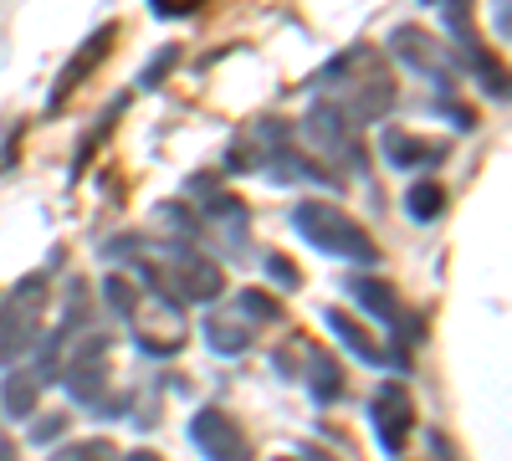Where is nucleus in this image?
Here are the masks:
<instances>
[{"instance_id":"nucleus-23","label":"nucleus","mask_w":512,"mask_h":461,"mask_svg":"<svg viewBox=\"0 0 512 461\" xmlns=\"http://www.w3.org/2000/svg\"><path fill=\"white\" fill-rule=\"evenodd\" d=\"M175 67H180V47H164V52L139 72V88H159V82H164L169 72H175Z\"/></svg>"},{"instance_id":"nucleus-26","label":"nucleus","mask_w":512,"mask_h":461,"mask_svg":"<svg viewBox=\"0 0 512 461\" xmlns=\"http://www.w3.org/2000/svg\"><path fill=\"white\" fill-rule=\"evenodd\" d=\"M118 461H164V456H159V451H149V446H139V451H123Z\"/></svg>"},{"instance_id":"nucleus-11","label":"nucleus","mask_w":512,"mask_h":461,"mask_svg":"<svg viewBox=\"0 0 512 461\" xmlns=\"http://www.w3.org/2000/svg\"><path fill=\"white\" fill-rule=\"evenodd\" d=\"M113 41H118V26L103 21L88 41H82V52H72V57L62 62V72H57V82H52V108H62L67 93H77V82H88V77L103 67V57L113 52Z\"/></svg>"},{"instance_id":"nucleus-18","label":"nucleus","mask_w":512,"mask_h":461,"mask_svg":"<svg viewBox=\"0 0 512 461\" xmlns=\"http://www.w3.org/2000/svg\"><path fill=\"white\" fill-rule=\"evenodd\" d=\"M446 185L441 180H410V190H405V216L410 221H420V226H431L441 211H446Z\"/></svg>"},{"instance_id":"nucleus-8","label":"nucleus","mask_w":512,"mask_h":461,"mask_svg":"<svg viewBox=\"0 0 512 461\" xmlns=\"http://www.w3.org/2000/svg\"><path fill=\"white\" fill-rule=\"evenodd\" d=\"M369 426H374V441L384 456H400L410 431H415V400L400 380H379L374 395H369Z\"/></svg>"},{"instance_id":"nucleus-3","label":"nucleus","mask_w":512,"mask_h":461,"mask_svg":"<svg viewBox=\"0 0 512 461\" xmlns=\"http://www.w3.org/2000/svg\"><path fill=\"white\" fill-rule=\"evenodd\" d=\"M108 354H113V339H108V333H88V339L77 344V354L67 359V369L57 374V380L67 385V395H72L82 410H98V415H108V421H113L118 410H128V400L108 390V385H113Z\"/></svg>"},{"instance_id":"nucleus-19","label":"nucleus","mask_w":512,"mask_h":461,"mask_svg":"<svg viewBox=\"0 0 512 461\" xmlns=\"http://www.w3.org/2000/svg\"><path fill=\"white\" fill-rule=\"evenodd\" d=\"M313 339H297V333H292V339L272 354V364H277V374H282V380H303V364L313 359Z\"/></svg>"},{"instance_id":"nucleus-13","label":"nucleus","mask_w":512,"mask_h":461,"mask_svg":"<svg viewBox=\"0 0 512 461\" xmlns=\"http://www.w3.org/2000/svg\"><path fill=\"white\" fill-rule=\"evenodd\" d=\"M200 333H205V344H210V349L231 359V354H246V349H251V339H256V318H251L241 303H231V308H216V313H210Z\"/></svg>"},{"instance_id":"nucleus-16","label":"nucleus","mask_w":512,"mask_h":461,"mask_svg":"<svg viewBox=\"0 0 512 461\" xmlns=\"http://www.w3.org/2000/svg\"><path fill=\"white\" fill-rule=\"evenodd\" d=\"M36 400H41V380L31 369H11L6 380H0V410H6L11 421H31Z\"/></svg>"},{"instance_id":"nucleus-17","label":"nucleus","mask_w":512,"mask_h":461,"mask_svg":"<svg viewBox=\"0 0 512 461\" xmlns=\"http://www.w3.org/2000/svg\"><path fill=\"white\" fill-rule=\"evenodd\" d=\"M308 390H313V400L318 405H333V400H344V364L338 359H328L323 349H313V359H308Z\"/></svg>"},{"instance_id":"nucleus-10","label":"nucleus","mask_w":512,"mask_h":461,"mask_svg":"<svg viewBox=\"0 0 512 461\" xmlns=\"http://www.w3.org/2000/svg\"><path fill=\"white\" fill-rule=\"evenodd\" d=\"M390 52L410 67V72H420V77H436L441 88H451L456 82V67H451V52L441 47V41L425 31V26H395L390 31Z\"/></svg>"},{"instance_id":"nucleus-20","label":"nucleus","mask_w":512,"mask_h":461,"mask_svg":"<svg viewBox=\"0 0 512 461\" xmlns=\"http://www.w3.org/2000/svg\"><path fill=\"white\" fill-rule=\"evenodd\" d=\"M47 461H118V446H113L108 436H93V441H77V446L52 451Z\"/></svg>"},{"instance_id":"nucleus-21","label":"nucleus","mask_w":512,"mask_h":461,"mask_svg":"<svg viewBox=\"0 0 512 461\" xmlns=\"http://www.w3.org/2000/svg\"><path fill=\"white\" fill-rule=\"evenodd\" d=\"M67 426H72V415L47 410L41 421H31V441H36V446H52V441H62V436H67Z\"/></svg>"},{"instance_id":"nucleus-5","label":"nucleus","mask_w":512,"mask_h":461,"mask_svg":"<svg viewBox=\"0 0 512 461\" xmlns=\"http://www.w3.org/2000/svg\"><path fill=\"white\" fill-rule=\"evenodd\" d=\"M41 308H47V272L21 277L6 298H0V364H11L16 354H26L36 344Z\"/></svg>"},{"instance_id":"nucleus-2","label":"nucleus","mask_w":512,"mask_h":461,"mask_svg":"<svg viewBox=\"0 0 512 461\" xmlns=\"http://www.w3.org/2000/svg\"><path fill=\"white\" fill-rule=\"evenodd\" d=\"M292 231L303 236L313 251H323V257H338V262H379V246L374 236L349 216V211H338V205L328 200H297L292 205Z\"/></svg>"},{"instance_id":"nucleus-22","label":"nucleus","mask_w":512,"mask_h":461,"mask_svg":"<svg viewBox=\"0 0 512 461\" xmlns=\"http://www.w3.org/2000/svg\"><path fill=\"white\" fill-rule=\"evenodd\" d=\"M236 303H241L256 323H277V318H282V303H277V298H267V292H256V287H246Z\"/></svg>"},{"instance_id":"nucleus-1","label":"nucleus","mask_w":512,"mask_h":461,"mask_svg":"<svg viewBox=\"0 0 512 461\" xmlns=\"http://www.w3.org/2000/svg\"><path fill=\"white\" fill-rule=\"evenodd\" d=\"M313 88L323 93L328 108H338L354 129L369 118H384L395 108L400 88H395V72L390 62H384L374 47H349V52H338L318 77H313Z\"/></svg>"},{"instance_id":"nucleus-14","label":"nucleus","mask_w":512,"mask_h":461,"mask_svg":"<svg viewBox=\"0 0 512 461\" xmlns=\"http://www.w3.org/2000/svg\"><path fill=\"white\" fill-rule=\"evenodd\" d=\"M323 328H328L333 339L344 344L354 359H364V364H384V369H390V359H384V344L369 333V323H359L349 308H323Z\"/></svg>"},{"instance_id":"nucleus-28","label":"nucleus","mask_w":512,"mask_h":461,"mask_svg":"<svg viewBox=\"0 0 512 461\" xmlns=\"http://www.w3.org/2000/svg\"><path fill=\"white\" fill-rule=\"evenodd\" d=\"M282 461H323V456H282Z\"/></svg>"},{"instance_id":"nucleus-4","label":"nucleus","mask_w":512,"mask_h":461,"mask_svg":"<svg viewBox=\"0 0 512 461\" xmlns=\"http://www.w3.org/2000/svg\"><path fill=\"white\" fill-rule=\"evenodd\" d=\"M128 318V333H134V344L154 359H169V354H180L190 344V323H185V308L175 298H164V292H149L139 282L134 292V303L123 308Z\"/></svg>"},{"instance_id":"nucleus-9","label":"nucleus","mask_w":512,"mask_h":461,"mask_svg":"<svg viewBox=\"0 0 512 461\" xmlns=\"http://www.w3.org/2000/svg\"><path fill=\"white\" fill-rule=\"evenodd\" d=\"M190 441L200 446L205 461H251V441L241 431V421L231 410L221 405H205L195 410V421H190Z\"/></svg>"},{"instance_id":"nucleus-6","label":"nucleus","mask_w":512,"mask_h":461,"mask_svg":"<svg viewBox=\"0 0 512 461\" xmlns=\"http://www.w3.org/2000/svg\"><path fill=\"white\" fill-rule=\"evenodd\" d=\"M303 139L323 154L318 164L323 170H333V164H344V170H364V144H359V129L338 113V108H328L323 98L303 113Z\"/></svg>"},{"instance_id":"nucleus-27","label":"nucleus","mask_w":512,"mask_h":461,"mask_svg":"<svg viewBox=\"0 0 512 461\" xmlns=\"http://www.w3.org/2000/svg\"><path fill=\"white\" fill-rule=\"evenodd\" d=\"M0 461H16V441L6 431H0Z\"/></svg>"},{"instance_id":"nucleus-15","label":"nucleus","mask_w":512,"mask_h":461,"mask_svg":"<svg viewBox=\"0 0 512 461\" xmlns=\"http://www.w3.org/2000/svg\"><path fill=\"white\" fill-rule=\"evenodd\" d=\"M344 292H354V303L369 318H379L384 328H405V303H400V292L384 282V277H349Z\"/></svg>"},{"instance_id":"nucleus-24","label":"nucleus","mask_w":512,"mask_h":461,"mask_svg":"<svg viewBox=\"0 0 512 461\" xmlns=\"http://www.w3.org/2000/svg\"><path fill=\"white\" fill-rule=\"evenodd\" d=\"M267 272H272V282H282L287 292H292V287H303V267L287 262V257H277V251H267Z\"/></svg>"},{"instance_id":"nucleus-7","label":"nucleus","mask_w":512,"mask_h":461,"mask_svg":"<svg viewBox=\"0 0 512 461\" xmlns=\"http://www.w3.org/2000/svg\"><path fill=\"white\" fill-rule=\"evenodd\" d=\"M446 26H451V67L461 72H477L482 77V88L492 93V98H507V72H502V62H492V52L482 47V36H477V16H472V6H446Z\"/></svg>"},{"instance_id":"nucleus-25","label":"nucleus","mask_w":512,"mask_h":461,"mask_svg":"<svg viewBox=\"0 0 512 461\" xmlns=\"http://www.w3.org/2000/svg\"><path fill=\"white\" fill-rule=\"evenodd\" d=\"M200 11V0H154V16L159 21H185Z\"/></svg>"},{"instance_id":"nucleus-12","label":"nucleus","mask_w":512,"mask_h":461,"mask_svg":"<svg viewBox=\"0 0 512 461\" xmlns=\"http://www.w3.org/2000/svg\"><path fill=\"white\" fill-rule=\"evenodd\" d=\"M384 159H390V170H436V164H446L451 144L446 139H420V134H405V129H384L379 139Z\"/></svg>"}]
</instances>
